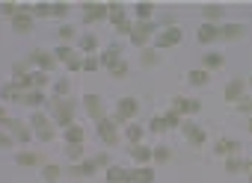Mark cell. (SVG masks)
I'll use <instances>...</instances> for the list:
<instances>
[{
    "label": "cell",
    "mask_w": 252,
    "mask_h": 183,
    "mask_svg": "<svg viewBox=\"0 0 252 183\" xmlns=\"http://www.w3.org/2000/svg\"><path fill=\"white\" fill-rule=\"evenodd\" d=\"M107 71H110V77H113V80H122V77H128V71H131V65H128V62H125V59H119V62H116V65H110Z\"/></svg>",
    "instance_id": "cell-30"
},
{
    "label": "cell",
    "mask_w": 252,
    "mask_h": 183,
    "mask_svg": "<svg viewBox=\"0 0 252 183\" xmlns=\"http://www.w3.org/2000/svg\"><path fill=\"white\" fill-rule=\"evenodd\" d=\"M80 51L83 53H89V56H95V51H98V39H95V33H86V36H80Z\"/></svg>",
    "instance_id": "cell-27"
},
{
    "label": "cell",
    "mask_w": 252,
    "mask_h": 183,
    "mask_svg": "<svg viewBox=\"0 0 252 183\" xmlns=\"http://www.w3.org/2000/svg\"><path fill=\"white\" fill-rule=\"evenodd\" d=\"M12 127H15V139L18 142H30V130L27 127H21V124H12Z\"/></svg>",
    "instance_id": "cell-46"
},
{
    "label": "cell",
    "mask_w": 252,
    "mask_h": 183,
    "mask_svg": "<svg viewBox=\"0 0 252 183\" xmlns=\"http://www.w3.org/2000/svg\"><path fill=\"white\" fill-rule=\"evenodd\" d=\"M65 157H68V162H80L83 159V145H65Z\"/></svg>",
    "instance_id": "cell-34"
},
{
    "label": "cell",
    "mask_w": 252,
    "mask_h": 183,
    "mask_svg": "<svg viewBox=\"0 0 252 183\" xmlns=\"http://www.w3.org/2000/svg\"><path fill=\"white\" fill-rule=\"evenodd\" d=\"M128 183H155V168L152 165H137L128 171Z\"/></svg>",
    "instance_id": "cell-15"
},
{
    "label": "cell",
    "mask_w": 252,
    "mask_h": 183,
    "mask_svg": "<svg viewBox=\"0 0 252 183\" xmlns=\"http://www.w3.org/2000/svg\"><path fill=\"white\" fill-rule=\"evenodd\" d=\"M225 174H240V171H246L249 168V159H243L240 154H234V157H225Z\"/></svg>",
    "instance_id": "cell-19"
},
{
    "label": "cell",
    "mask_w": 252,
    "mask_h": 183,
    "mask_svg": "<svg viewBox=\"0 0 252 183\" xmlns=\"http://www.w3.org/2000/svg\"><path fill=\"white\" fill-rule=\"evenodd\" d=\"M0 121H9V118H6V112H3V109H0Z\"/></svg>",
    "instance_id": "cell-54"
},
{
    "label": "cell",
    "mask_w": 252,
    "mask_h": 183,
    "mask_svg": "<svg viewBox=\"0 0 252 183\" xmlns=\"http://www.w3.org/2000/svg\"><path fill=\"white\" fill-rule=\"evenodd\" d=\"M24 104H27V106H39V104H45V95H42V92H27V95H24Z\"/></svg>",
    "instance_id": "cell-38"
},
{
    "label": "cell",
    "mask_w": 252,
    "mask_h": 183,
    "mask_svg": "<svg viewBox=\"0 0 252 183\" xmlns=\"http://www.w3.org/2000/svg\"><path fill=\"white\" fill-rule=\"evenodd\" d=\"M131 159H134L137 165H149V162H152V148L143 145V142H140V145H131Z\"/></svg>",
    "instance_id": "cell-18"
},
{
    "label": "cell",
    "mask_w": 252,
    "mask_h": 183,
    "mask_svg": "<svg viewBox=\"0 0 252 183\" xmlns=\"http://www.w3.org/2000/svg\"><path fill=\"white\" fill-rule=\"evenodd\" d=\"M228 104H240L243 98H246V83L243 80H231L228 86H225V95H222Z\"/></svg>",
    "instance_id": "cell-14"
},
{
    "label": "cell",
    "mask_w": 252,
    "mask_h": 183,
    "mask_svg": "<svg viewBox=\"0 0 252 183\" xmlns=\"http://www.w3.org/2000/svg\"><path fill=\"white\" fill-rule=\"evenodd\" d=\"M83 106H86V115L98 124L101 118H107V109H104V101H101V95H83Z\"/></svg>",
    "instance_id": "cell-7"
},
{
    "label": "cell",
    "mask_w": 252,
    "mask_h": 183,
    "mask_svg": "<svg viewBox=\"0 0 252 183\" xmlns=\"http://www.w3.org/2000/svg\"><path fill=\"white\" fill-rule=\"evenodd\" d=\"M240 36H243V24L222 21V24L217 27V39H222V42H234V39H240Z\"/></svg>",
    "instance_id": "cell-12"
},
{
    "label": "cell",
    "mask_w": 252,
    "mask_h": 183,
    "mask_svg": "<svg viewBox=\"0 0 252 183\" xmlns=\"http://www.w3.org/2000/svg\"><path fill=\"white\" fill-rule=\"evenodd\" d=\"M208 80H211V71H205V68H193V71L187 74V83H190V86H196V89L208 86Z\"/></svg>",
    "instance_id": "cell-25"
},
{
    "label": "cell",
    "mask_w": 252,
    "mask_h": 183,
    "mask_svg": "<svg viewBox=\"0 0 252 183\" xmlns=\"http://www.w3.org/2000/svg\"><path fill=\"white\" fill-rule=\"evenodd\" d=\"M33 127H36V130H45V127H51V124L45 121V115H33Z\"/></svg>",
    "instance_id": "cell-50"
},
{
    "label": "cell",
    "mask_w": 252,
    "mask_h": 183,
    "mask_svg": "<svg viewBox=\"0 0 252 183\" xmlns=\"http://www.w3.org/2000/svg\"><path fill=\"white\" fill-rule=\"evenodd\" d=\"M196 39H199L202 45H211V42H217V24H205V21H202V27L196 30Z\"/></svg>",
    "instance_id": "cell-22"
},
{
    "label": "cell",
    "mask_w": 252,
    "mask_h": 183,
    "mask_svg": "<svg viewBox=\"0 0 252 183\" xmlns=\"http://www.w3.org/2000/svg\"><path fill=\"white\" fill-rule=\"evenodd\" d=\"M222 65H225V56L217 53V51H208V53L202 56V68H205V71H217V68H222Z\"/></svg>",
    "instance_id": "cell-20"
},
{
    "label": "cell",
    "mask_w": 252,
    "mask_h": 183,
    "mask_svg": "<svg viewBox=\"0 0 252 183\" xmlns=\"http://www.w3.org/2000/svg\"><path fill=\"white\" fill-rule=\"evenodd\" d=\"M158 30H160V27H158V21H140V24H134V27H131L128 39H131V45H137V48H149V39H152Z\"/></svg>",
    "instance_id": "cell-2"
},
{
    "label": "cell",
    "mask_w": 252,
    "mask_h": 183,
    "mask_svg": "<svg viewBox=\"0 0 252 183\" xmlns=\"http://www.w3.org/2000/svg\"><path fill=\"white\" fill-rule=\"evenodd\" d=\"M214 154L217 157H234V154H240V142L237 139H231V136H222V139H217L214 142Z\"/></svg>",
    "instance_id": "cell-10"
},
{
    "label": "cell",
    "mask_w": 252,
    "mask_h": 183,
    "mask_svg": "<svg viewBox=\"0 0 252 183\" xmlns=\"http://www.w3.org/2000/svg\"><path fill=\"white\" fill-rule=\"evenodd\" d=\"M140 62H143L146 68H155V65H160V51H155L152 45H149V48H143V51H140Z\"/></svg>",
    "instance_id": "cell-24"
},
{
    "label": "cell",
    "mask_w": 252,
    "mask_h": 183,
    "mask_svg": "<svg viewBox=\"0 0 252 183\" xmlns=\"http://www.w3.org/2000/svg\"><path fill=\"white\" fill-rule=\"evenodd\" d=\"M119 59H122V45H119V42H113V45H107V51L101 53V59H98V62H101L104 68H110V65H116Z\"/></svg>",
    "instance_id": "cell-16"
},
{
    "label": "cell",
    "mask_w": 252,
    "mask_h": 183,
    "mask_svg": "<svg viewBox=\"0 0 252 183\" xmlns=\"http://www.w3.org/2000/svg\"><path fill=\"white\" fill-rule=\"evenodd\" d=\"M246 127H249V133H252V118H249V124H246Z\"/></svg>",
    "instance_id": "cell-55"
},
{
    "label": "cell",
    "mask_w": 252,
    "mask_h": 183,
    "mask_svg": "<svg viewBox=\"0 0 252 183\" xmlns=\"http://www.w3.org/2000/svg\"><path fill=\"white\" fill-rule=\"evenodd\" d=\"M60 174H63V168H60V165H45V180H48V183L60 180Z\"/></svg>",
    "instance_id": "cell-39"
},
{
    "label": "cell",
    "mask_w": 252,
    "mask_h": 183,
    "mask_svg": "<svg viewBox=\"0 0 252 183\" xmlns=\"http://www.w3.org/2000/svg\"><path fill=\"white\" fill-rule=\"evenodd\" d=\"M54 121H57L60 127H71V124H74V101H71V98L54 101Z\"/></svg>",
    "instance_id": "cell-4"
},
{
    "label": "cell",
    "mask_w": 252,
    "mask_h": 183,
    "mask_svg": "<svg viewBox=\"0 0 252 183\" xmlns=\"http://www.w3.org/2000/svg\"><path fill=\"white\" fill-rule=\"evenodd\" d=\"M237 112H240V115H249V118H252V98H243V101L237 104Z\"/></svg>",
    "instance_id": "cell-43"
},
{
    "label": "cell",
    "mask_w": 252,
    "mask_h": 183,
    "mask_svg": "<svg viewBox=\"0 0 252 183\" xmlns=\"http://www.w3.org/2000/svg\"><path fill=\"white\" fill-rule=\"evenodd\" d=\"M178 130H181V133H184V139H187V142H190V145H193V148H202V145H205V142H208V133H205V130H202V127H196V124H193V121H190V118H184V121H181V127H178Z\"/></svg>",
    "instance_id": "cell-6"
},
{
    "label": "cell",
    "mask_w": 252,
    "mask_h": 183,
    "mask_svg": "<svg viewBox=\"0 0 252 183\" xmlns=\"http://www.w3.org/2000/svg\"><path fill=\"white\" fill-rule=\"evenodd\" d=\"M202 15H205V24H222V15H225V6L222 3H205L202 6Z\"/></svg>",
    "instance_id": "cell-13"
},
{
    "label": "cell",
    "mask_w": 252,
    "mask_h": 183,
    "mask_svg": "<svg viewBox=\"0 0 252 183\" xmlns=\"http://www.w3.org/2000/svg\"><path fill=\"white\" fill-rule=\"evenodd\" d=\"M0 95H3V98H21L18 95V86H3V89H0Z\"/></svg>",
    "instance_id": "cell-49"
},
{
    "label": "cell",
    "mask_w": 252,
    "mask_h": 183,
    "mask_svg": "<svg viewBox=\"0 0 252 183\" xmlns=\"http://www.w3.org/2000/svg\"><path fill=\"white\" fill-rule=\"evenodd\" d=\"M98 68H101L98 56H86V59H83V71H98Z\"/></svg>",
    "instance_id": "cell-45"
},
{
    "label": "cell",
    "mask_w": 252,
    "mask_h": 183,
    "mask_svg": "<svg viewBox=\"0 0 252 183\" xmlns=\"http://www.w3.org/2000/svg\"><path fill=\"white\" fill-rule=\"evenodd\" d=\"M18 162H21V165H36V162H42V157H39V154H21Z\"/></svg>",
    "instance_id": "cell-42"
},
{
    "label": "cell",
    "mask_w": 252,
    "mask_h": 183,
    "mask_svg": "<svg viewBox=\"0 0 252 183\" xmlns=\"http://www.w3.org/2000/svg\"><path fill=\"white\" fill-rule=\"evenodd\" d=\"M65 142H68V145H80V142H83V127H77V124L65 127Z\"/></svg>",
    "instance_id": "cell-32"
},
{
    "label": "cell",
    "mask_w": 252,
    "mask_h": 183,
    "mask_svg": "<svg viewBox=\"0 0 252 183\" xmlns=\"http://www.w3.org/2000/svg\"><path fill=\"white\" fill-rule=\"evenodd\" d=\"M60 39H63V42H71V39H74V27H71V24H63V27H60Z\"/></svg>",
    "instance_id": "cell-44"
},
{
    "label": "cell",
    "mask_w": 252,
    "mask_h": 183,
    "mask_svg": "<svg viewBox=\"0 0 252 183\" xmlns=\"http://www.w3.org/2000/svg\"><path fill=\"white\" fill-rule=\"evenodd\" d=\"M249 183H252V168H249Z\"/></svg>",
    "instance_id": "cell-56"
},
{
    "label": "cell",
    "mask_w": 252,
    "mask_h": 183,
    "mask_svg": "<svg viewBox=\"0 0 252 183\" xmlns=\"http://www.w3.org/2000/svg\"><path fill=\"white\" fill-rule=\"evenodd\" d=\"M143 136H146V127L140 121H128V124H125V139H128L131 145H140Z\"/></svg>",
    "instance_id": "cell-17"
},
{
    "label": "cell",
    "mask_w": 252,
    "mask_h": 183,
    "mask_svg": "<svg viewBox=\"0 0 252 183\" xmlns=\"http://www.w3.org/2000/svg\"><path fill=\"white\" fill-rule=\"evenodd\" d=\"M98 21H107V3H83V24L92 27Z\"/></svg>",
    "instance_id": "cell-8"
},
{
    "label": "cell",
    "mask_w": 252,
    "mask_h": 183,
    "mask_svg": "<svg viewBox=\"0 0 252 183\" xmlns=\"http://www.w3.org/2000/svg\"><path fill=\"white\" fill-rule=\"evenodd\" d=\"M160 118H163V124H166V130H175V127H181V121H184V115H178L175 109H166V112H163Z\"/></svg>",
    "instance_id": "cell-29"
},
{
    "label": "cell",
    "mask_w": 252,
    "mask_h": 183,
    "mask_svg": "<svg viewBox=\"0 0 252 183\" xmlns=\"http://www.w3.org/2000/svg\"><path fill=\"white\" fill-rule=\"evenodd\" d=\"M249 168H252V159H249ZM249 168H246V171H249Z\"/></svg>",
    "instance_id": "cell-57"
},
{
    "label": "cell",
    "mask_w": 252,
    "mask_h": 183,
    "mask_svg": "<svg viewBox=\"0 0 252 183\" xmlns=\"http://www.w3.org/2000/svg\"><path fill=\"white\" fill-rule=\"evenodd\" d=\"M71 53H74V51H71V48H68V45H60V48H57V51H54V53H51V56H54V59H63V62H65V59H68V56H71Z\"/></svg>",
    "instance_id": "cell-40"
},
{
    "label": "cell",
    "mask_w": 252,
    "mask_h": 183,
    "mask_svg": "<svg viewBox=\"0 0 252 183\" xmlns=\"http://www.w3.org/2000/svg\"><path fill=\"white\" fill-rule=\"evenodd\" d=\"M149 130H152L155 136H163V133H166V124H163V118H160V115H155V118L149 121Z\"/></svg>",
    "instance_id": "cell-36"
},
{
    "label": "cell",
    "mask_w": 252,
    "mask_h": 183,
    "mask_svg": "<svg viewBox=\"0 0 252 183\" xmlns=\"http://www.w3.org/2000/svg\"><path fill=\"white\" fill-rule=\"evenodd\" d=\"M39 139H42V142H51V139H54V127H45V130H39Z\"/></svg>",
    "instance_id": "cell-52"
},
{
    "label": "cell",
    "mask_w": 252,
    "mask_h": 183,
    "mask_svg": "<svg viewBox=\"0 0 252 183\" xmlns=\"http://www.w3.org/2000/svg\"><path fill=\"white\" fill-rule=\"evenodd\" d=\"M104 171H107V183H128V168H122V165L110 162Z\"/></svg>",
    "instance_id": "cell-21"
},
{
    "label": "cell",
    "mask_w": 252,
    "mask_h": 183,
    "mask_svg": "<svg viewBox=\"0 0 252 183\" xmlns=\"http://www.w3.org/2000/svg\"><path fill=\"white\" fill-rule=\"evenodd\" d=\"M181 30L178 27H169V30H160V36H158V42L152 45L155 51H166V48H175V45H181Z\"/></svg>",
    "instance_id": "cell-9"
},
{
    "label": "cell",
    "mask_w": 252,
    "mask_h": 183,
    "mask_svg": "<svg viewBox=\"0 0 252 183\" xmlns=\"http://www.w3.org/2000/svg\"><path fill=\"white\" fill-rule=\"evenodd\" d=\"M158 27H163V30L175 27V15H172V12H166V15H163V21H158Z\"/></svg>",
    "instance_id": "cell-48"
},
{
    "label": "cell",
    "mask_w": 252,
    "mask_h": 183,
    "mask_svg": "<svg viewBox=\"0 0 252 183\" xmlns=\"http://www.w3.org/2000/svg\"><path fill=\"white\" fill-rule=\"evenodd\" d=\"M65 68H68V71H83V56L71 53V56L65 59Z\"/></svg>",
    "instance_id": "cell-37"
},
{
    "label": "cell",
    "mask_w": 252,
    "mask_h": 183,
    "mask_svg": "<svg viewBox=\"0 0 252 183\" xmlns=\"http://www.w3.org/2000/svg\"><path fill=\"white\" fill-rule=\"evenodd\" d=\"M95 171H98V168L92 165V159H89V162H74V165H68V174H71V177H92Z\"/></svg>",
    "instance_id": "cell-26"
},
{
    "label": "cell",
    "mask_w": 252,
    "mask_h": 183,
    "mask_svg": "<svg viewBox=\"0 0 252 183\" xmlns=\"http://www.w3.org/2000/svg\"><path fill=\"white\" fill-rule=\"evenodd\" d=\"M51 15H57V18H65V15H68V6H65V3H57V6H51Z\"/></svg>",
    "instance_id": "cell-47"
},
{
    "label": "cell",
    "mask_w": 252,
    "mask_h": 183,
    "mask_svg": "<svg viewBox=\"0 0 252 183\" xmlns=\"http://www.w3.org/2000/svg\"><path fill=\"white\" fill-rule=\"evenodd\" d=\"M30 62H33V65H39V68H42V71L48 74V71L54 68V62H57V59H54L51 53H45V51H36V53L30 56Z\"/></svg>",
    "instance_id": "cell-23"
},
{
    "label": "cell",
    "mask_w": 252,
    "mask_h": 183,
    "mask_svg": "<svg viewBox=\"0 0 252 183\" xmlns=\"http://www.w3.org/2000/svg\"><path fill=\"white\" fill-rule=\"evenodd\" d=\"M249 86H252V77H249Z\"/></svg>",
    "instance_id": "cell-58"
},
{
    "label": "cell",
    "mask_w": 252,
    "mask_h": 183,
    "mask_svg": "<svg viewBox=\"0 0 252 183\" xmlns=\"http://www.w3.org/2000/svg\"><path fill=\"white\" fill-rule=\"evenodd\" d=\"M172 109H175L178 115H196V112L202 109V104H199L196 98H184V95H178V98L172 101Z\"/></svg>",
    "instance_id": "cell-11"
},
{
    "label": "cell",
    "mask_w": 252,
    "mask_h": 183,
    "mask_svg": "<svg viewBox=\"0 0 252 183\" xmlns=\"http://www.w3.org/2000/svg\"><path fill=\"white\" fill-rule=\"evenodd\" d=\"M134 12H137V24H140V21H152V15H155V6L143 0V3H137V9H134Z\"/></svg>",
    "instance_id": "cell-31"
},
{
    "label": "cell",
    "mask_w": 252,
    "mask_h": 183,
    "mask_svg": "<svg viewBox=\"0 0 252 183\" xmlns=\"http://www.w3.org/2000/svg\"><path fill=\"white\" fill-rule=\"evenodd\" d=\"M36 15H39V18H48V15H51V6H48V3H39V6H36Z\"/></svg>",
    "instance_id": "cell-51"
},
{
    "label": "cell",
    "mask_w": 252,
    "mask_h": 183,
    "mask_svg": "<svg viewBox=\"0 0 252 183\" xmlns=\"http://www.w3.org/2000/svg\"><path fill=\"white\" fill-rule=\"evenodd\" d=\"M134 115H140V104H137L134 98H122V101L116 104V115H110V121H113L116 127H122V124H128Z\"/></svg>",
    "instance_id": "cell-3"
},
{
    "label": "cell",
    "mask_w": 252,
    "mask_h": 183,
    "mask_svg": "<svg viewBox=\"0 0 252 183\" xmlns=\"http://www.w3.org/2000/svg\"><path fill=\"white\" fill-rule=\"evenodd\" d=\"M107 21L116 27V33H119V36H128V33H131V27H134V21L125 15V6L119 3V0H116V3H107Z\"/></svg>",
    "instance_id": "cell-1"
},
{
    "label": "cell",
    "mask_w": 252,
    "mask_h": 183,
    "mask_svg": "<svg viewBox=\"0 0 252 183\" xmlns=\"http://www.w3.org/2000/svg\"><path fill=\"white\" fill-rule=\"evenodd\" d=\"M6 145H12V139H9V136H3V133H0V148H6Z\"/></svg>",
    "instance_id": "cell-53"
},
{
    "label": "cell",
    "mask_w": 252,
    "mask_h": 183,
    "mask_svg": "<svg viewBox=\"0 0 252 183\" xmlns=\"http://www.w3.org/2000/svg\"><path fill=\"white\" fill-rule=\"evenodd\" d=\"M169 157H172V151H169L166 145L152 148V162H169Z\"/></svg>",
    "instance_id": "cell-33"
},
{
    "label": "cell",
    "mask_w": 252,
    "mask_h": 183,
    "mask_svg": "<svg viewBox=\"0 0 252 183\" xmlns=\"http://www.w3.org/2000/svg\"><path fill=\"white\" fill-rule=\"evenodd\" d=\"M110 162H113V159H110V157H107V154H95V157H92V165H95V168H98V171H101V168H107V165H110Z\"/></svg>",
    "instance_id": "cell-41"
},
{
    "label": "cell",
    "mask_w": 252,
    "mask_h": 183,
    "mask_svg": "<svg viewBox=\"0 0 252 183\" xmlns=\"http://www.w3.org/2000/svg\"><path fill=\"white\" fill-rule=\"evenodd\" d=\"M12 27H15L18 33H27V30L33 27V18H30L27 12H15V18H12Z\"/></svg>",
    "instance_id": "cell-28"
},
{
    "label": "cell",
    "mask_w": 252,
    "mask_h": 183,
    "mask_svg": "<svg viewBox=\"0 0 252 183\" xmlns=\"http://www.w3.org/2000/svg\"><path fill=\"white\" fill-rule=\"evenodd\" d=\"M68 92H71L68 80H60V83L54 86V101H63V98H68Z\"/></svg>",
    "instance_id": "cell-35"
},
{
    "label": "cell",
    "mask_w": 252,
    "mask_h": 183,
    "mask_svg": "<svg viewBox=\"0 0 252 183\" xmlns=\"http://www.w3.org/2000/svg\"><path fill=\"white\" fill-rule=\"evenodd\" d=\"M95 130H98V139H101L107 148H116V145L122 142V136H119V127L110 121V115H107V118H101V121L95 124Z\"/></svg>",
    "instance_id": "cell-5"
}]
</instances>
